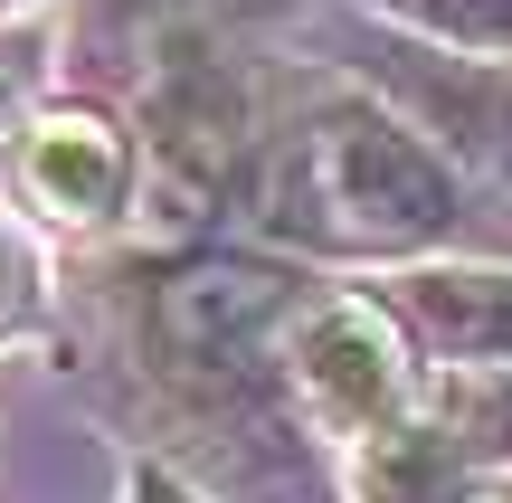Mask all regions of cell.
Returning <instances> with one entry per match:
<instances>
[{"label":"cell","mask_w":512,"mask_h":503,"mask_svg":"<svg viewBox=\"0 0 512 503\" xmlns=\"http://www.w3.org/2000/svg\"><path fill=\"white\" fill-rule=\"evenodd\" d=\"M19 323H38V257L19 228H0V333H19Z\"/></svg>","instance_id":"cell-10"},{"label":"cell","mask_w":512,"mask_h":503,"mask_svg":"<svg viewBox=\"0 0 512 503\" xmlns=\"http://www.w3.org/2000/svg\"><path fill=\"white\" fill-rule=\"evenodd\" d=\"M427 447L456 475H512V371H437L427 380Z\"/></svg>","instance_id":"cell-7"},{"label":"cell","mask_w":512,"mask_h":503,"mask_svg":"<svg viewBox=\"0 0 512 503\" xmlns=\"http://www.w3.org/2000/svg\"><path fill=\"white\" fill-rule=\"evenodd\" d=\"M380 314L437 371H512V266H399Z\"/></svg>","instance_id":"cell-5"},{"label":"cell","mask_w":512,"mask_h":503,"mask_svg":"<svg viewBox=\"0 0 512 503\" xmlns=\"http://www.w3.org/2000/svg\"><path fill=\"white\" fill-rule=\"evenodd\" d=\"M313 285L266 257H181L143 276V361L190 409L228 418L285 380V342L304 323Z\"/></svg>","instance_id":"cell-2"},{"label":"cell","mask_w":512,"mask_h":503,"mask_svg":"<svg viewBox=\"0 0 512 503\" xmlns=\"http://www.w3.org/2000/svg\"><path fill=\"white\" fill-rule=\"evenodd\" d=\"M10 171H19V190H29V209H48V219H67V228H114L143 162H133L114 114L67 105V114H38V124L19 133Z\"/></svg>","instance_id":"cell-6"},{"label":"cell","mask_w":512,"mask_h":503,"mask_svg":"<svg viewBox=\"0 0 512 503\" xmlns=\"http://www.w3.org/2000/svg\"><path fill=\"white\" fill-rule=\"evenodd\" d=\"M399 105L427 114V133H446V162L465 190L512 219V57H465V48H399L389 57Z\"/></svg>","instance_id":"cell-4"},{"label":"cell","mask_w":512,"mask_h":503,"mask_svg":"<svg viewBox=\"0 0 512 503\" xmlns=\"http://www.w3.org/2000/svg\"><path fill=\"white\" fill-rule=\"evenodd\" d=\"M29 76H38V38H29V29H0V162L19 152V105H29Z\"/></svg>","instance_id":"cell-9"},{"label":"cell","mask_w":512,"mask_h":503,"mask_svg":"<svg viewBox=\"0 0 512 503\" xmlns=\"http://www.w3.org/2000/svg\"><path fill=\"white\" fill-rule=\"evenodd\" d=\"M0 10H10V0H0Z\"/></svg>","instance_id":"cell-13"},{"label":"cell","mask_w":512,"mask_h":503,"mask_svg":"<svg viewBox=\"0 0 512 503\" xmlns=\"http://www.w3.org/2000/svg\"><path fill=\"white\" fill-rule=\"evenodd\" d=\"M124 503H200V494H190L181 475H162V466H143V475H133V494H124Z\"/></svg>","instance_id":"cell-11"},{"label":"cell","mask_w":512,"mask_h":503,"mask_svg":"<svg viewBox=\"0 0 512 503\" xmlns=\"http://www.w3.org/2000/svg\"><path fill=\"white\" fill-rule=\"evenodd\" d=\"M285 380L342 456H370L427 418V371L408 361V333L380 314V295H313L285 342Z\"/></svg>","instance_id":"cell-3"},{"label":"cell","mask_w":512,"mask_h":503,"mask_svg":"<svg viewBox=\"0 0 512 503\" xmlns=\"http://www.w3.org/2000/svg\"><path fill=\"white\" fill-rule=\"evenodd\" d=\"M465 503H512V475H484V485L465 494Z\"/></svg>","instance_id":"cell-12"},{"label":"cell","mask_w":512,"mask_h":503,"mask_svg":"<svg viewBox=\"0 0 512 503\" xmlns=\"http://www.w3.org/2000/svg\"><path fill=\"white\" fill-rule=\"evenodd\" d=\"M465 200L475 190L427 143V124H408L370 86L294 95V114L266 133V171H256V228L304 257L408 266L465 228Z\"/></svg>","instance_id":"cell-1"},{"label":"cell","mask_w":512,"mask_h":503,"mask_svg":"<svg viewBox=\"0 0 512 503\" xmlns=\"http://www.w3.org/2000/svg\"><path fill=\"white\" fill-rule=\"evenodd\" d=\"M370 10L408 19V29L446 38L465 57H512V0H370Z\"/></svg>","instance_id":"cell-8"}]
</instances>
